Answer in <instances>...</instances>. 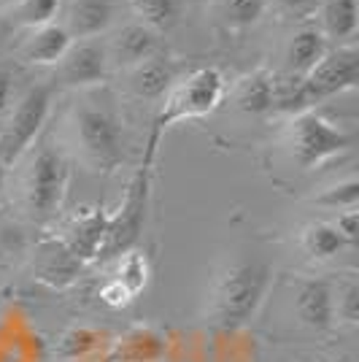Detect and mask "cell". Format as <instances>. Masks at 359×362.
<instances>
[{
  "mask_svg": "<svg viewBox=\"0 0 359 362\" xmlns=\"http://www.w3.org/2000/svg\"><path fill=\"white\" fill-rule=\"evenodd\" d=\"M154 49H157L154 30H149V28L141 25V22H133V25H127V28H122V30L108 41L105 57H108V62H114L117 68H127V71H130L133 65L151 57Z\"/></svg>",
  "mask_w": 359,
  "mask_h": 362,
  "instance_id": "4fadbf2b",
  "label": "cell"
},
{
  "mask_svg": "<svg viewBox=\"0 0 359 362\" xmlns=\"http://www.w3.org/2000/svg\"><path fill=\"white\" fill-rule=\"evenodd\" d=\"M278 3H281V8L292 11V14H298V11H305V8L311 6V0H278Z\"/></svg>",
  "mask_w": 359,
  "mask_h": 362,
  "instance_id": "f546056e",
  "label": "cell"
},
{
  "mask_svg": "<svg viewBox=\"0 0 359 362\" xmlns=\"http://www.w3.org/2000/svg\"><path fill=\"white\" fill-rule=\"evenodd\" d=\"M8 3H14V6H16L19 0H0V6H8Z\"/></svg>",
  "mask_w": 359,
  "mask_h": 362,
  "instance_id": "d6a6232c",
  "label": "cell"
},
{
  "mask_svg": "<svg viewBox=\"0 0 359 362\" xmlns=\"http://www.w3.org/2000/svg\"><path fill=\"white\" fill-rule=\"evenodd\" d=\"M68 124L76 151L90 170L108 173L124 160L122 122L103 100H84L81 106H76Z\"/></svg>",
  "mask_w": 359,
  "mask_h": 362,
  "instance_id": "277c9868",
  "label": "cell"
},
{
  "mask_svg": "<svg viewBox=\"0 0 359 362\" xmlns=\"http://www.w3.org/2000/svg\"><path fill=\"white\" fill-rule=\"evenodd\" d=\"M332 225L338 227V233L343 235L348 246H354V243H357V233H359V211L357 209L338 211V216L332 219Z\"/></svg>",
  "mask_w": 359,
  "mask_h": 362,
  "instance_id": "83f0119b",
  "label": "cell"
},
{
  "mask_svg": "<svg viewBox=\"0 0 359 362\" xmlns=\"http://www.w3.org/2000/svg\"><path fill=\"white\" fill-rule=\"evenodd\" d=\"M319 206H327V209H338V211H348V209H357L359 203V181L343 179L338 184H332L329 189H324L322 195L314 197Z\"/></svg>",
  "mask_w": 359,
  "mask_h": 362,
  "instance_id": "d4e9b609",
  "label": "cell"
},
{
  "mask_svg": "<svg viewBox=\"0 0 359 362\" xmlns=\"http://www.w3.org/2000/svg\"><path fill=\"white\" fill-rule=\"evenodd\" d=\"M322 35L332 41H351L359 28V3L357 0H324L319 8Z\"/></svg>",
  "mask_w": 359,
  "mask_h": 362,
  "instance_id": "d6986e66",
  "label": "cell"
},
{
  "mask_svg": "<svg viewBox=\"0 0 359 362\" xmlns=\"http://www.w3.org/2000/svg\"><path fill=\"white\" fill-rule=\"evenodd\" d=\"M95 346H98V335L92 330H71L68 335H62L60 354H65V357H81V354H87Z\"/></svg>",
  "mask_w": 359,
  "mask_h": 362,
  "instance_id": "4316f807",
  "label": "cell"
},
{
  "mask_svg": "<svg viewBox=\"0 0 359 362\" xmlns=\"http://www.w3.org/2000/svg\"><path fill=\"white\" fill-rule=\"evenodd\" d=\"M327 38L316 28H302L292 35V41L286 46V76L289 78H302L314 68L316 62L327 54Z\"/></svg>",
  "mask_w": 359,
  "mask_h": 362,
  "instance_id": "e0dca14e",
  "label": "cell"
},
{
  "mask_svg": "<svg viewBox=\"0 0 359 362\" xmlns=\"http://www.w3.org/2000/svg\"><path fill=\"white\" fill-rule=\"evenodd\" d=\"M57 65H60V81L68 87L100 84L108 71L105 46L95 44V41H81V44L71 46Z\"/></svg>",
  "mask_w": 359,
  "mask_h": 362,
  "instance_id": "8fae6325",
  "label": "cell"
},
{
  "mask_svg": "<svg viewBox=\"0 0 359 362\" xmlns=\"http://www.w3.org/2000/svg\"><path fill=\"white\" fill-rule=\"evenodd\" d=\"M108 219H111V211L105 206H81L65 219L60 241L81 262H92L100 255V246L105 241V230H108Z\"/></svg>",
  "mask_w": 359,
  "mask_h": 362,
  "instance_id": "ba28073f",
  "label": "cell"
},
{
  "mask_svg": "<svg viewBox=\"0 0 359 362\" xmlns=\"http://www.w3.org/2000/svg\"><path fill=\"white\" fill-rule=\"evenodd\" d=\"M52 111V90L46 84L28 87L11 103L8 117L0 127V163L6 168H14L28 151L33 149V141L44 130L46 119Z\"/></svg>",
  "mask_w": 359,
  "mask_h": 362,
  "instance_id": "8992f818",
  "label": "cell"
},
{
  "mask_svg": "<svg viewBox=\"0 0 359 362\" xmlns=\"http://www.w3.org/2000/svg\"><path fill=\"white\" fill-rule=\"evenodd\" d=\"M100 300H103L105 305H111V308H124V305H130L135 298L122 287L117 279H111V281H105L103 289H100Z\"/></svg>",
  "mask_w": 359,
  "mask_h": 362,
  "instance_id": "f1b7e54d",
  "label": "cell"
},
{
  "mask_svg": "<svg viewBox=\"0 0 359 362\" xmlns=\"http://www.w3.org/2000/svg\"><path fill=\"white\" fill-rule=\"evenodd\" d=\"M149 276H151V265H149V257L143 255V252L130 249V252H124L122 257H117V273H114V279H117L133 298H138V295L146 289Z\"/></svg>",
  "mask_w": 359,
  "mask_h": 362,
  "instance_id": "44dd1931",
  "label": "cell"
},
{
  "mask_svg": "<svg viewBox=\"0 0 359 362\" xmlns=\"http://www.w3.org/2000/svg\"><path fill=\"white\" fill-rule=\"evenodd\" d=\"M60 0H19L16 3V16L22 25L28 28H44V25H52L54 16L60 14Z\"/></svg>",
  "mask_w": 359,
  "mask_h": 362,
  "instance_id": "cb8c5ba5",
  "label": "cell"
},
{
  "mask_svg": "<svg viewBox=\"0 0 359 362\" xmlns=\"http://www.w3.org/2000/svg\"><path fill=\"white\" fill-rule=\"evenodd\" d=\"M165 335L151 327H135L119 341L122 362H157L165 354Z\"/></svg>",
  "mask_w": 359,
  "mask_h": 362,
  "instance_id": "ffe728a7",
  "label": "cell"
},
{
  "mask_svg": "<svg viewBox=\"0 0 359 362\" xmlns=\"http://www.w3.org/2000/svg\"><path fill=\"white\" fill-rule=\"evenodd\" d=\"M173 81H176V71H173L170 60L157 57V54H151L143 62L133 65L130 68V78H127L130 90L138 98H146V100L165 98V92L173 87Z\"/></svg>",
  "mask_w": 359,
  "mask_h": 362,
  "instance_id": "2e32d148",
  "label": "cell"
},
{
  "mask_svg": "<svg viewBox=\"0 0 359 362\" xmlns=\"http://www.w3.org/2000/svg\"><path fill=\"white\" fill-rule=\"evenodd\" d=\"M84 268V262L60 241V238H49V241L35 246L33 255V273L38 281H44L49 287L62 289L71 287L78 273Z\"/></svg>",
  "mask_w": 359,
  "mask_h": 362,
  "instance_id": "30bf717a",
  "label": "cell"
},
{
  "mask_svg": "<svg viewBox=\"0 0 359 362\" xmlns=\"http://www.w3.org/2000/svg\"><path fill=\"white\" fill-rule=\"evenodd\" d=\"M149 197H151V165H141L127 184L124 200L108 219L105 241L100 246L98 259H117L124 252H130L141 241V233L146 227L149 216Z\"/></svg>",
  "mask_w": 359,
  "mask_h": 362,
  "instance_id": "52a82bcc",
  "label": "cell"
},
{
  "mask_svg": "<svg viewBox=\"0 0 359 362\" xmlns=\"http://www.w3.org/2000/svg\"><path fill=\"white\" fill-rule=\"evenodd\" d=\"M327 362H357L351 354H335V357H329Z\"/></svg>",
  "mask_w": 359,
  "mask_h": 362,
  "instance_id": "4dcf8cb0",
  "label": "cell"
},
{
  "mask_svg": "<svg viewBox=\"0 0 359 362\" xmlns=\"http://www.w3.org/2000/svg\"><path fill=\"white\" fill-rule=\"evenodd\" d=\"M335 322L354 327L359 322V287L357 281H346L335 289Z\"/></svg>",
  "mask_w": 359,
  "mask_h": 362,
  "instance_id": "484cf974",
  "label": "cell"
},
{
  "mask_svg": "<svg viewBox=\"0 0 359 362\" xmlns=\"http://www.w3.org/2000/svg\"><path fill=\"white\" fill-rule=\"evenodd\" d=\"M292 311L300 327L327 332L335 325V287L324 279H302L292 295Z\"/></svg>",
  "mask_w": 359,
  "mask_h": 362,
  "instance_id": "9c48e42d",
  "label": "cell"
},
{
  "mask_svg": "<svg viewBox=\"0 0 359 362\" xmlns=\"http://www.w3.org/2000/svg\"><path fill=\"white\" fill-rule=\"evenodd\" d=\"M281 144L300 170H314L346 154L354 144V136L316 111H300L286 122Z\"/></svg>",
  "mask_w": 359,
  "mask_h": 362,
  "instance_id": "5b68a950",
  "label": "cell"
},
{
  "mask_svg": "<svg viewBox=\"0 0 359 362\" xmlns=\"http://www.w3.org/2000/svg\"><path fill=\"white\" fill-rule=\"evenodd\" d=\"M73 46L71 33L65 30L62 25H44L25 38L22 44V57L33 65H57L65 57V52Z\"/></svg>",
  "mask_w": 359,
  "mask_h": 362,
  "instance_id": "9a60e30c",
  "label": "cell"
},
{
  "mask_svg": "<svg viewBox=\"0 0 359 362\" xmlns=\"http://www.w3.org/2000/svg\"><path fill=\"white\" fill-rule=\"evenodd\" d=\"M300 249L311 262H329L335 257L351 249L346 238L338 233V227L327 219H316L300 230Z\"/></svg>",
  "mask_w": 359,
  "mask_h": 362,
  "instance_id": "ac0fdd59",
  "label": "cell"
},
{
  "mask_svg": "<svg viewBox=\"0 0 359 362\" xmlns=\"http://www.w3.org/2000/svg\"><path fill=\"white\" fill-rule=\"evenodd\" d=\"M219 8L230 28H252L262 19L268 0H219Z\"/></svg>",
  "mask_w": 359,
  "mask_h": 362,
  "instance_id": "603a6c76",
  "label": "cell"
},
{
  "mask_svg": "<svg viewBox=\"0 0 359 362\" xmlns=\"http://www.w3.org/2000/svg\"><path fill=\"white\" fill-rule=\"evenodd\" d=\"M117 0H71L65 8V30L71 38H95L114 22Z\"/></svg>",
  "mask_w": 359,
  "mask_h": 362,
  "instance_id": "7c38bea8",
  "label": "cell"
},
{
  "mask_svg": "<svg viewBox=\"0 0 359 362\" xmlns=\"http://www.w3.org/2000/svg\"><path fill=\"white\" fill-rule=\"evenodd\" d=\"M133 11L141 16V25L149 30H167L179 16V0H130Z\"/></svg>",
  "mask_w": 359,
  "mask_h": 362,
  "instance_id": "7402d4cb",
  "label": "cell"
},
{
  "mask_svg": "<svg viewBox=\"0 0 359 362\" xmlns=\"http://www.w3.org/2000/svg\"><path fill=\"white\" fill-rule=\"evenodd\" d=\"M273 284V271L265 259L235 257L219 265L211 276L208 292L203 300V322L216 332H235L246 327Z\"/></svg>",
  "mask_w": 359,
  "mask_h": 362,
  "instance_id": "6da1fadb",
  "label": "cell"
},
{
  "mask_svg": "<svg viewBox=\"0 0 359 362\" xmlns=\"http://www.w3.org/2000/svg\"><path fill=\"white\" fill-rule=\"evenodd\" d=\"M227 95V78L219 68H197L187 78L173 81V87L165 92V100L160 106V114L154 117V130L149 138V149L143 157V165H151L154 154H157V144L163 138L165 130H170L176 122L184 119H200L208 117L216 108L222 106Z\"/></svg>",
  "mask_w": 359,
  "mask_h": 362,
  "instance_id": "3957f363",
  "label": "cell"
},
{
  "mask_svg": "<svg viewBox=\"0 0 359 362\" xmlns=\"http://www.w3.org/2000/svg\"><path fill=\"white\" fill-rule=\"evenodd\" d=\"M276 95H278V81L276 76L259 68L254 74L243 76L235 90H233V100L243 114H252V117H265L276 111Z\"/></svg>",
  "mask_w": 359,
  "mask_h": 362,
  "instance_id": "5bb4252c",
  "label": "cell"
},
{
  "mask_svg": "<svg viewBox=\"0 0 359 362\" xmlns=\"http://www.w3.org/2000/svg\"><path fill=\"white\" fill-rule=\"evenodd\" d=\"M22 160L25 165L19 170V184H16L19 206L33 222L38 225L52 222L60 214L62 200L68 195L71 163L57 146H49V144L30 149Z\"/></svg>",
  "mask_w": 359,
  "mask_h": 362,
  "instance_id": "7a4b0ae2",
  "label": "cell"
},
{
  "mask_svg": "<svg viewBox=\"0 0 359 362\" xmlns=\"http://www.w3.org/2000/svg\"><path fill=\"white\" fill-rule=\"evenodd\" d=\"M6 170H8V168L0 163V192H3V187H6Z\"/></svg>",
  "mask_w": 359,
  "mask_h": 362,
  "instance_id": "1f68e13d",
  "label": "cell"
}]
</instances>
